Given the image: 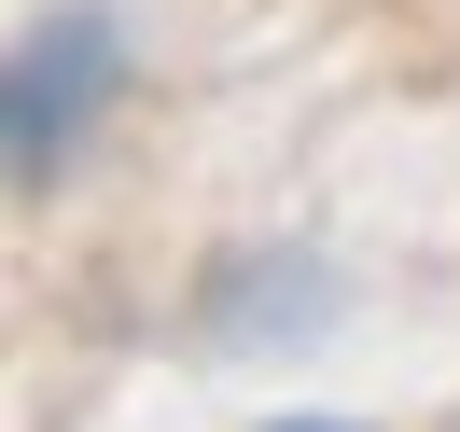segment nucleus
Returning a JSON list of instances; mask_svg holds the SVG:
<instances>
[{
	"label": "nucleus",
	"mask_w": 460,
	"mask_h": 432,
	"mask_svg": "<svg viewBox=\"0 0 460 432\" xmlns=\"http://www.w3.org/2000/svg\"><path fill=\"white\" fill-rule=\"evenodd\" d=\"M112 98H126V29L98 14V0L42 14L29 42H0V181L42 196V181L112 126Z\"/></svg>",
	"instance_id": "obj_1"
},
{
	"label": "nucleus",
	"mask_w": 460,
	"mask_h": 432,
	"mask_svg": "<svg viewBox=\"0 0 460 432\" xmlns=\"http://www.w3.org/2000/svg\"><path fill=\"white\" fill-rule=\"evenodd\" d=\"M265 432H349V419H265Z\"/></svg>",
	"instance_id": "obj_2"
}]
</instances>
